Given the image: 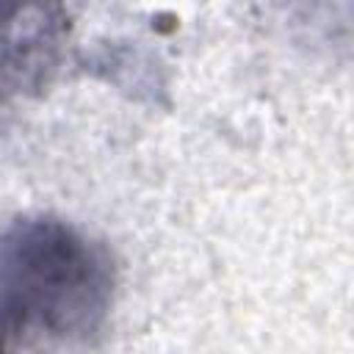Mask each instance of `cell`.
Wrapping results in <instances>:
<instances>
[{"label":"cell","mask_w":354,"mask_h":354,"mask_svg":"<svg viewBox=\"0 0 354 354\" xmlns=\"http://www.w3.org/2000/svg\"><path fill=\"white\" fill-rule=\"evenodd\" d=\"M122 274L113 249L55 213L0 221V354H69L102 340Z\"/></svg>","instance_id":"cell-1"},{"label":"cell","mask_w":354,"mask_h":354,"mask_svg":"<svg viewBox=\"0 0 354 354\" xmlns=\"http://www.w3.org/2000/svg\"><path fill=\"white\" fill-rule=\"evenodd\" d=\"M72 39L66 6L0 3V108L41 97L61 75Z\"/></svg>","instance_id":"cell-2"},{"label":"cell","mask_w":354,"mask_h":354,"mask_svg":"<svg viewBox=\"0 0 354 354\" xmlns=\"http://www.w3.org/2000/svg\"><path fill=\"white\" fill-rule=\"evenodd\" d=\"M88 66L111 86L130 88V97H141V91H147L155 100V91L163 88L155 58L133 44H105L88 58Z\"/></svg>","instance_id":"cell-3"}]
</instances>
